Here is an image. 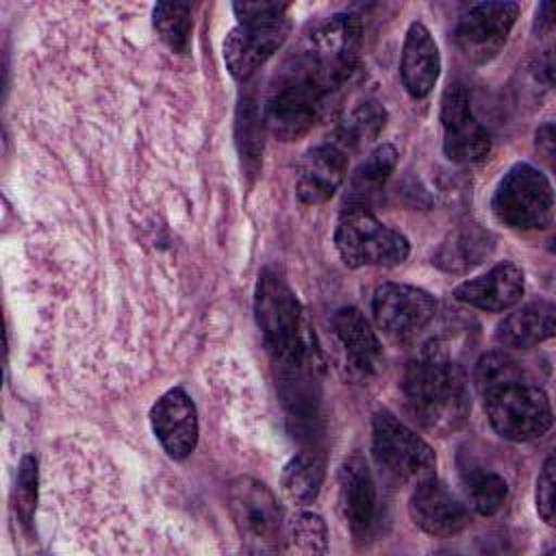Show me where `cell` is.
Listing matches in <instances>:
<instances>
[{
    "label": "cell",
    "mask_w": 556,
    "mask_h": 556,
    "mask_svg": "<svg viewBox=\"0 0 556 556\" xmlns=\"http://www.w3.org/2000/svg\"><path fill=\"white\" fill-rule=\"evenodd\" d=\"M361 39L356 13H334L306 33L269 83L263 122L276 139L293 141L313 128L326 100L354 72Z\"/></svg>",
    "instance_id": "6da1fadb"
},
{
    "label": "cell",
    "mask_w": 556,
    "mask_h": 556,
    "mask_svg": "<svg viewBox=\"0 0 556 556\" xmlns=\"http://www.w3.org/2000/svg\"><path fill=\"white\" fill-rule=\"evenodd\" d=\"M254 317L267 352L287 376H304L319 365L315 337L291 287L271 269H263L254 291Z\"/></svg>",
    "instance_id": "7a4b0ae2"
},
{
    "label": "cell",
    "mask_w": 556,
    "mask_h": 556,
    "mask_svg": "<svg viewBox=\"0 0 556 556\" xmlns=\"http://www.w3.org/2000/svg\"><path fill=\"white\" fill-rule=\"evenodd\" d=\"M402 393L413 419L434 432L450 434L469 415V389L463 367L437 350H424L408 361Z\"/></svg>",
    "instance_id": "3957f363"
},
{
    "label": "cell",
    "mask_w": 556,
    "mask_h": 556,
    "mask_svg": "<svg viewBox=\"0 0 556 556\" xmlns=\"http://www.w3.org/2000/svg\"><path fill=\"white\" fill-rule=\"evenodd\" d=\"M334 245L348 267H393L406 261L408 239L382 224L365 204H348L334 228Z\"/></svg>",
    "instance_id": "277c9868"
},
{
    "label": "cell",
    "mask_w": 556,
    "mask_h": 556,
    "mask_svg": "<svg viewBox=\"0 0 556 556\" xmlns=\"http://www.w3.org/2000/svg\"><path fill=\"white\" fill-rule=\"evenodd\" d=\"M480 395L489 424L508 441H532L552 428L549 400L530 378L497 384Z\"/></svg>",
    "instance_id": "5b68a950"
},
{
    "label": "cell",
    "mask_w": 556,
    "mask_h": 556,
    "mask_svg": "<svg viewBox=\"0 0 556 556\" xmlns=\"http://www.w3.org/2000/svg\"><path fill=\"white\" fill-rule=\"evenodd\" d=\"M493 215L510 230H541L554 215V191L547 176L530 163H515L497 182Z\"/></svg>",
    "instance_id": "8992f818"
},
{
    "label": "cell",
    "mask_w": 556,
    "mask_h": 556,
    "mask_svg": "<svg viewBox=\"0 0 556 556\" xmlns=\"http://www.w3.org/2000/svg\"><path fill=\"white\" fill-rule=\"evenodd\" d=\"M371 452L380 471L397 484L421 482L434 476L432 447L389 410H378L371 421Z\"/></svg>",
    "instance_id": "52a82bcc"
},
{
    "label": "cell",
    "mask_w": 556,
    "mask_h": 556,
    "mask_svg": "<svg viewBox=\"0 0 556 556\" xmlns=\"http://www.w3.org/2000/svg\"><path fill=\"white\" fill-rule=\"evenodd\" d=\"M228 510L245 549H278L285 534V521L278 500L265 482L252 476L235 478L228 486Z\"/></svg>",
    "instance_id": "ba28073f"
},
{
    "label": "cell",
    "mask_w": 556,
    "mask_h": 556,
    "mask_svg": "<svg viewBox=\"0 0 556 556\" xmlns=\"http://www.w3.org/2000/svg\"><path fill=\"white\" fill-rule=\"evenodd\" d=\"M371 313L384 334L395 341H408L434 319L437 300L413 285L382 282L374 291Z\"/></svg>",
    "instance_id": "9c48e42d"
},
{
    "label": "cell",
    "mask_w": 556,
    "mask_h": 556,
    "mask_svg": "<svg viewBox=\"0 0 556 556\" xmlns=\"http://www.w3.org/2000/svg\"><path fill=\"white\" fill-rule=\"evenodd\" d=\"M519 15L515 2H476L456 22L454 39L460 52L473 63H486L504 48Z\"/></svg>",
    "instance_id": "30bf717a"
},
{
    "label": "cell",
    "mask_w": 556,
    "mask_h": 556,
    "mask_svg": "<svg viewBox=\"0 0 556 556\" xmlns=\"http://www.w3.org/2000/svg\"><path fill=\"white\" fill-rule=\"evenodd\" d=\"M443 152L450 161L471 165L491 152V137L471 109L465 85L452 83L441 98Z\"/></svg>",
    "instance_id": "8fae6325"
},
{
    "label": "cell",
    "mask_w": 556,
    "mask_h": 556,
    "mask_svg": "<svg viewBox=\"0 0 556 556\" xmlns=\"http://www.w3.org/2000/svg\"><path fill=\"white\" fill-rule=\"evenodd\" d=\"M287 15L237 20V26L224 39V61L237 80H248L287 39Z\"/></svg>",
    "instance_id": "7c38bea8"
},
{
    "label": "cell",
    "mask_w": 556,
    "mask_h": 556,
    "mask_svg": "<svg viewBox=\"0 0 556 556\" xmlns=\"http://www.w3.org/2000/svg\"><path fill=\"white\" fill-rule=\"evenodd\" d=\"M150 424L154 437L172 458H187L195 450L198 413L185 389L174 387L165 391L150 410Z\"/></svg>",
    "instance_id": "4fadbf2b"
},
{
    "label": "cell",
    "mask_w": 556,
    "mask_h": 556,
    "mask_svg": "<svg viewBox=\"0 0 556 556\" xmlns=\"http://www.w3.org/2000/svg\"><path fill=\"white\" fill-rule=\"evenodd\" d=\"M413 521L432 536H454L469 526V508L434 476L415 484L408 502Z\"/></svg>",
    "instance_id": "5bb4252c"
},
{
    "label": "cell",
    "mask_w": 556,
    "mask_h": 556,
    "mask_svg": "<svg viewBox=\"0 0 556 556\" xmlns=\"http://www.w3.org/2000/svg\"><path fill=\"white\" fill-rule=\"evenodd\" d=\"M348 152L332 139L313 146L298 169L295 195L304 204H324L341 187L348 174Z\"/></svg>",
    "instance_id": "9a60e30c"
},
{
    "label": "cell",
    "mask_w": 556,
    "mask_h": 556,
    "mask_svg": "<svg viewBox=\"0 0 556 556\" xmlns=\"http://www.w3.org/2000/svg\"><path fill=\"white\" fill-rule=\"evenodd\" d=\"M339 510L354 534H367L376 521L378 495L367 460L352 454L339 467Z\"/></svg>",
    "instance_id": "2e32d148"
},
{
    "label": "cell",
    "mask_w": 556,
    "mask_h": 556,
    "mask_svg": "<svg viewBox=\"0 0 556 556\" xmlns=\"http://www.w3.org/2000/svg\"><path fill=\"white\" fill-rule=\"evenodd\" d=\"M523 295V271L513 261L493 265L486 274L465 280L454 289V298L463 304L486 313H502L515 306Z\"/></svg>",
    "instance_id": "e0dca14e"
},
{
    "label": "cell",
    "mask_w": 556,
    "mask_h": 556,
    "mask_svg": "<svg viewBox=\"0 0 556 556\" xmlns=\"http://www.w3.org/2000/svg\"><path fill=\"white\" fill-rule=\"evenodd\" d=\"M441 72V52L430 35V30L421 22H413L406 30L400 61V78L404 89L413 98H426Z\"/></svg>",
    "instance_id": "ac0fdd59"
},
{
    "label": "cell",
    "mask_w": 556,
    "mask_h": 556,
    "mask_svg": "<svg viewBox=\"0 0 556 556\" xmlns=\"http://www.w3.org/2000/svg\"><path fill=\"white\" fill-rule=\"evenodd\" d=\"M332 326L350 365L361 374H376L382 365V345L367 317L356 306H343L334 313Z\"/></svg>",
    "instance_id": "d6986e66"
},
{
    "label": "cell",
    "mask_w": 556,
    "mask_h": 556,
    "mask_svg": "<svg viewBox=\"0 0 556 556\" xmlns=\"http://www.w3.org/2000/svg\"><path fill=\"white\" fill-rule=\"evenodd\" d=\"M554 334V304L545 300L528 302L497 324L495 341L504 348L528 350Z\"/></svg>",
    "instance_id": "ffe728a7"
},
{
    "label": "cell",
    "mask_w": 556,
    "mask_h": 556,
    "mask_svg": "<svg viewBox=\"0 0 556 556\" xmlns=\"http://www.w3.org/2000/svg\"><path fill=\"white\" fill-rule=\"evenodd\" d=\"M387 111L378 100H363L345 113L332 132V141L339 143L348 154L369 146L384 128Z\"/></svg>",
    "instance_id": "44dd1931"
},
{
    "label": "cell",
    "mask_w": 556,
    "mask_h": 556,
    "mask_svg": "<svg viewBox=\"0 0 556 556\" xmlns=\"http://www.w3.org/2000/svg\"><path fill=\"white\" fill-rule=\"evenodd\" d=\"M493 250V237L478 226L463 228L454 232L445 243H441L434 254V263L445 271H465L482 263L484 256Z\"/></svg>",
    "instance_id": "7402d4cb"
},
{
    "label": "cell",
    "mask_w": 556,
    "mask_h": 556,
    "mask_svg": "<svg viewBox=\"0 0 556 556\" xmlns=\"http://www.w3.org/2000/svg\"><path fill=\"white\" fill-rule=\"evenodd\" d=\"M324 484V460L315 452H300L282 469L280 486L293 504H311Z\"/></svg>",
    "instance_id": "603a6c76"
},
{
    "label": "cell",
    "mask_w": 556,
    "mask_h": 556,
    "mask_svg": "<svg viewBox=\"0 0 556 556\" xmlns=\"http://www.w3.org/2000/svg\"><path fill=\"white\" fill-rule=\"evenodd\" d=\"M467 504L480 515H495L508 497L506 480L493 469L480 465H467L460 471Z\"/></svg>",
    "instance_id": "cb8c5ba5"
},
{
    "label": "cell",
    "mask_w": 556,
    "mask_h": 556,
    "mask_svg": "<svg viewBox=\"0 0 556 556\" xmlns=\"http://www.w3.org/2000/svg\"><path fill=\"white\" fill-rule=\"evenodd\" d=\"M152 24L159 39L178 54H185L191 46V7L187 2H156L152 11Z\"/></svg>",
    "instance_id": "d4e9b609"
},
{
    "label": "cell",
    "mask_w": 556,
    "mask_h": 556,
    "mask_svg": "<svg viewBox=\"0 0 556 556\" xmlns=\"http://www.w3.org/2000/svg\"><path fill=\"white\" fill-rule=\"evenodd\" d=\"M287 547L295 554H324L328 547V530L324 519L311 510H298L285 523Z\"/></svg>",
    "instance_id": "484cf974"
},
{
    "label": "cell",
    "mask_w": 556,
    "mask_h": 556,
    "mask_svg": "<svg viewBox=\"0 0 556 556\" xmlns=\"http://www.w3.org/2000/svg\"><path fill=\"white\" fill-rule=\"evenodd\" d=\"M397 163V150L393 143H380L376 146L354 169L350 178V187L356 195H369L374 193L395 169Z\"/></svg>",
    "instance_id": "4316f807"
},
{
    "label": "cell",
    "mask_w": 556,
    "mask_h": 556,
    "mask_svg": "<svg viewBox=\"0 0 556 556\" xmlns=\"http://www.w3.org/2000/svg\"><path fill=\"white\" fill-rule=\"evenodd\" d=\"M261 122L263 115L252 98H245L239 104V117H237V137H239V150L243 165L250 174L258 169L261 152H263V139H261Z\"/></svg>",
    "instance_id": "83f0119b"
},
{
    "label": "cell",
    "mask_w": 556,
    "mask_h": 556,
    "mask_svg": "<svg viewBox=\"0 0 556 556\" xmlns=\"http://www.w3.org/2000/svg\"><path fill=\"white\" fill-rule=\"evenodd\" d=\"M519 378H528L526 369L504 350L484 352L478 358L476 369H473V382L480 393H484L486 389H493L497 384L519 380Z\"/></svg>",
    "instance_id": "f1b7e54d"
},
{
    "label": "cell",
    "mask_w": 556,
    "mask_h": 556,
    "mask_svg": "<svg viewBox=\"0 0 556 556\" xmlns=\"http://www.w3.org/2000/svg\"><path fill=\"white\" fill-rule=\"evenodd\" d=\"M37 482H39L37 460L35 456L26 454L20 460L17 478H15V510L24 526H30L33 521V513L37 506Z\"/></svg>",
    "instance_id": "f546056e"
},
{
    "label": "cell",
    "mask_w": 556,
    "mask_h": 556,
    "mask_svg": "<svg viewBox=\"0 0 556 556\" xmlns=\"http://www.w3.org/2000/svg\"><path fill=\"white\" fill-rule=\"evenodd\" d=\"M554 456L549 454L539 471V478H536V510H539V517L547 523V526H554V519H556V495H554Z\"/></svg>",
    "instance_id": "4dcf8cb0"
},
{
    "label": "cell",
    "mask_w": 556,
    "mask_h": 556,
    "mask_svg": "<svg viewBox=\"0 0 556 556\" xmlns=\"http://www.w3.org/2000/svg\"><path fill=\"white\" fill-rule=\"evenodd\" d=\"M289 4L274 2V0H261V2H235L232 11L237 20H261V17H280L287 15Z\"/></svg>",
    "instance_id": "1f68e13d"
},
{
    "label": "cell",
    "mask_w": 556,
    "mask_h": 556,
    "mask_svg": "<svg viewBox=\"0 0 556 556\" xmlns=\"http://www.w3.org/2000/svg\"><path fill=\"white\" fill-rule=\"evenodd\" d=\"M536 143L539 146H545V152L552 154L554 150V132H552V124H545L543 128H539L536 132Z\"/></svg>",
    "instance_id": "d6a6232c"
}]
</instances>
